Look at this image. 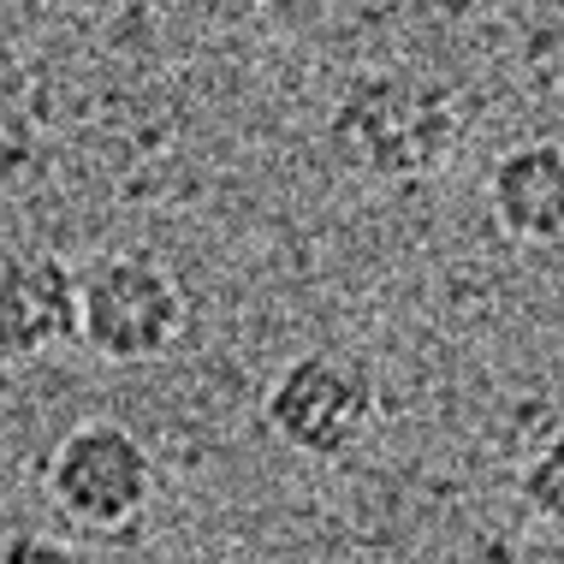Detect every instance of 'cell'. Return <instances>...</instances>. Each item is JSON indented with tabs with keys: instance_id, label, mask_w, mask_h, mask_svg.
Here are the masks:
<instances>
[{
	"instance_id": "cell-1",
	"label": "cell",
	"mask_w": 564,
	"mask_h": 564,
	"mask_svg": "<svg viewBox=\"0 0 564 564\" xmlns=\"http://www.w3.org/2000/svg\"><path fill=\"white\" fill-rule=\"evenodd\" d=\"M464 96L416 66H380L339 89L327 113V149L362 185H422L464 149Z\"/></svg>"
},
{
	"instance_id": "cell-2",
	"label": "cell",
	"mask_w": 564,
	"mask_h": 564,
	"mask_svg": "<svg viewBox=\"0 0 564 564\" xmlns=\"http://www.w3.org/2000/svg\"><path fill=\"white\" fill-rule=\"evenodd\" d=\"M42 487L66 523L113 535L155 499V457L126 422H78L42 457Z\"/></svg>"
},
{
	"instance_id": "cell-3",
	"label": "cell",
	"mask_w": 564,
	"mask_h": 564,
	"mask_svg": "<svg viewBox=\"0 0 564 564\" xmlns=\"http://www.w3.org/2000/svg\"><path fill=\"white\" fill-rule=\"evenodd\" d=\"M262 416L297 457L333 464V457L357 452L369 440L380 416V387L345 350H303V357H292L273 375Z\"/></svg>"
},
{
	"instance_id": "cell-4",
	"label": "cell",
	"mask_w": 564,
	"mask_h": 564,
	"mask_svg": "<svg viewBox=\"0 0 564 564\" xmlns=\"http://www.w3.org/2000/svg\"><path fill=\"white\" fill-rule=\"evenodd\" d=\"M185 292L155 256H108L78 280V345L101 362H155L185 339Z\"/></svg>"
},
{
	"instance_id": "cell-5",
	"label": "cell",
	"mask_w": 564,
	"mask_h": 564,
	"mask_svg": "<svg viewBox=\"0 0 564 564\" xmlns=\"http://www.w3.org/2000/svg\"><path fill=\"white\" fill-rule=\"evenodd\" d=\"M78 339V273L48 250L0 256V357L30 362Z\"/></svg>"
},
{
	"instance_id": "cell-6",
	"label": "cell",
	"mask_w": 564,
	"mask_h": 564,
	"mask_svg": "<svg viewBox=\"0 0 564 564\" xmlns=\"http://www.w3.org/2000/svg\"><path fill=\"white\" fill-rule=\"evenodd\" d=\"M487 208H494V226L506 238L558 250L564 243V143L535 137V143L506 149L494 161V173H487Z\"/></svg>"
},
{
	"instance_id": "cell-7",
	"label": "cell",
	"mask_w": 564,
	"mask_h": 564,
	"mask_svg": "<svg viewBox=\"0 0 564 564\" xmlns=\"http://www.w3.org/2000/svg\"><path fill=\"white\" fill-rule=\"evenodd\" d=\"M48 149V119L42 101L19 72H0V185H19Z\"/></svg>"
},
{
	"instance_id": "cell-8",
	"label": "cell",
	"mask_w": 564,
	"mask_h": 564,
	"mask_svg": "<svg viewBox=\"0 0 564 564\" xmlns=\"http://www.w3.org/2000/svg\"><path fill=\"white\" fill-rule=\"evenodd\" d=\"M517 487H523V506L564 535V434H553L535 457H529Z\"/></svg>"
},
{
	"instance_id": "cell-9",
	"label": "cell",
	"mask_w": 564,
	"mask_h": 564,
	"mask_svg": "<svg viewBox=\"0 0 564 564\" xmlns=\"http://www.w3.org/2000/svg\"><path fill=\"white\" fill-rule=\"evenodd\" d=\"M0 564H96L78 541L42 535V529H19V535L0 541Z\"/></svg>"
}]
</instances>
